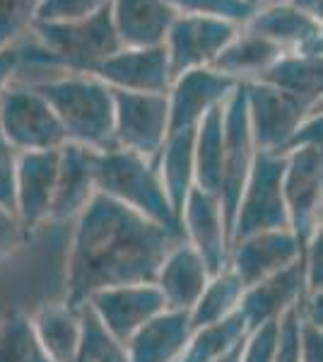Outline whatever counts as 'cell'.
<instances>
[{"instance_id":"obj_1","label":"cell","mask_w":323,"mask_h":362,"mask_svg":"<svg viewBox=\"0 0 323 362\" xmlns=\"http://www.w3.org/2000/svg\"><path fill=\"white\" fill-rule=\"evenodd\" d=\"M73 223L63 297L73 307L102 290L152 283L169 249L184 239L102 194Z\"/></svg>"},{"instance_id":"obj_2","label":"cell","mask_w":323,"mask_h":362,"mask_svg":"<svg viewBox=\"0 0 323 362\" xmlns=\"http://www.w3.org/2000/svg\"><path fill=\"white\" fill-rule=\"evenodd\" d=\"M56 112L66 143L114 150V95L95 75H63L32 85Z\"/></svg>"},{"instance_id":"obj_3","label":"cell","mask_w":323,"mask_h":362,"mask_svg":"<svg viewBox=\"0 0 323 362\" xmlns=\"http://www.w3.org/2000/svg\"><path fill=\"white\" fill-rule=\"evenodd\" d=\"M97 194L181 235L179 215L164 194L152 160L116 148L97 153Z\"/></svg>"},{"instance_id":"obj_4","label":"cell","mask_w":323,"mask_h":362,"mask_svg":"<svg viewBox=\"0 0 323 362\" xmlns=\"http://www.w3.org/2000/svg\"><path fill=\"white\" fill-rule=\"evenodd\" d=\"M32 34L51 66L68 70V75H95L99 66L121 49L109 8L73 22H37Z\"/></svg>"},{"instance_id":"obj_5","label":"cell","mask_w":323,"mask_h":362,"mask_svg":"<svg viewBox=\"0 0 323 362\" xmlns=\"http://www.w3.org/2000/svg\"><path fill=\"white\" fill-rule=\"evenodd\" d=\"M283 167L285 157L258 153L251 174L234 210L229 242L270 230H290L283 198Z\"/></svg>"},{"instance_id":"obj_6","label":"cell","mask_w":323,"mask_h":362,"mask_svg":"<svg viewBox=\"0 0 323 362\" xmlns=\"http://www.w3.org/2000/svg\"><path fill=\"white\" fill-rule=\"evenodd\" d=\"M0 131L17 153H44L66 145L51 104L32 85H10L0 99Z\"/></svg>"},{"instance_id":"obj_7","label":"cell","mask_w":323,"mask_h":362,"mask_svg":"<svg viewBox=\"0 0 323 362\" xmlns=\"http://www.w3.org/2000/svg\"><path fill=\"white\" fill-rule=\"evenodd\" d=\"M283 157V198L287 208V223L304 251L314 232L321 230L323 150L302 148L285 153Z\"/></svg>"},{"instance_id":"obj_8","label":"cell","mask_w":323,"mask_h":362,"mask_svg":"<svg viewBox=\"0 0 323 362\" xmlns=\"http://www.w3.org/2000/svg\"><path fill=\"white\" fill-rule=\"evenodd\" d=\"M246 119L258 153L283 155L287 140L304 119L321 107H309L266 83H242Z\"/></svg>"},{"instance_id":"obj_9","label":"cell","mask_w":323,"mask_h":362,"mask_svg":"<svg viewBox=\"0 0 323 362\" xmlns=\"http://www.w3.org/2000/svg\"><path fill=\"white\" fill-rule=\"evenodd\" d=\"M114 95V148L155 160L164 138L169 136L167 95H138L116 92Z\"/></svg>"},{"instance_id":"obj_10","label":"cell","mask_w":323,"mask_h":362,"mask_svg":"<svg viewBox=\"0 0 323 362\" xmlns=\"http://www.w3.org/2000/svg\"><path fill=\"white\" fill-rule=\"evenodd\" d=\"M222 184H220V203L225 210L227 227H232L234 210H237L239 196L244 191V184L251 174L254 160L258 155L254 138H251L249 119H246V102L244 90L237 85L232 95L222 104Z\"/></svg>"},{"instance_id":"obj_11","label":"cell","mask_w":323,"mask_h":362,"mask_svg":"<svg viewBox=\"0 0 323 362\" xmlns=\"http://www.w3.org/2000/svg\"><path fill=\"white\" fill-rule=\"evenodd\" d=\"M239 29L242 27L229 25L225 20H213V17L176 15L162 44L167 51L172 80L189 70L213 66L220 51Z\"/></svg>"},{"instance_id":"obj_12","label":"cell","mask_w":323,"mask_h":362,"mask_svg":"<svg viewBox=\"0 0 323 362\" xmlns=\"http://www.w3.org/2000/svg\"><path fill=\"white\" fill-rule=\"evenodd\" d=\"M181 237L208 266V271L220 273L229 261V227L220 198L193 186L184 208L179 213Z\"/></svg>"},{"instance_id":"obj_13","label":"cell","mask_w":323,"mask_h":362,"mask_svg":"<svg viewBox=\"0 0 323 362\" xmlns=\"http://www.w3.org/2000/svg\"><path fill=\"white\" fill-rule=\"evenodd\" d=\"M87 309L119 343H126L140 326L164 312V300L155 283L119 285L87 300Z\"/></svg>"},{"instance_id":"obj_14","label":"cell","mask_w":323,"mask_h":362,"mask_svg":"<svg viewBox=\"0 0 323 362\" xmlns=\"http://www.w3.org/2000/svg\"><path fill=\"white\" fill-rule=\"evenodd\" d=\"M302 259V247L292 230H270L229 244L227 268L246 288L261 283Z\"/></svg>"},{"instance_id":"obj_15","label":"cell","mask_w":323,"mask_h":362,"mask_svg":"<svg viewBox=\"0 0 323 362\" xmlns=\"http://www.w3.org/2000/svg\"><path fill=\"white\" fill-rule=\"evenodd\" d=\"M95 78L116 92L167 95L172 85V70L164 46H140V49H119L99 66Z\"/></svg>"},{"instance_id":"obj_16","label":"cell","mask_w":323,"mask_h":362,"mask_svg":"<svg viewBox=\"0 0 323 362\" xmlns=\"http://www.w3.org/2000/svg\"><path fill=\"white\" fill-rule=\"evenodd\" d=\"M234 87L237 83H232L213 68H196L174 78L167 90L169 133L196 128L205 114L225 104Z\"/></svg>"},{"instance_id":"obj_17","label":"cell","mask_w":323,"mask_h":362,"mask_svg":"<svg viewBox=\"0 0 323 362\" xmlns=\"http://www.w3.org/2000/svg\"><path fill=\"white\" fill-rule=\"evenodd\" d=\"M58 150L20 153V160H17L13 210L27 232L37 230L44 223H49L51 218L58 172Z\"/></svg>"},{"instance_id":"obj_18","label":"cell","mask_w":323,"mask_h":362,"mask_svg":"<svg viewBox=\"0 0 323 362\" xmlns=\"http://www.w3.org/2000/svg\"><path fill=\"white\" fill-rule=\"evenodd\" d=\"M97 196V153L66 143L58 150L54 206L49 223L75 220Z\"/></svg>"},{"instance_id":"obj_19","label":"cell","mask_w":323,"mask_h":362,"mask_svg":"<svg viewBox=\"0 0 323 362\" xmlns=\"http://www.w3.org/2000/svg\"><path fill=\"white\" fill-rule=\"evenodd\" d=\"M251 32L266 37L283 54H304L321 56L323 51V29L314 17L299 13L290 3H270L266 8L256 10L251 20L244 25Z\"/></svg>"},{"instance_id":"obj_20","label":"cell","mask_w":323,"mask_h":362,"mask_svg":"<svg viewBox=\"0 0 323 362\" xmlns=\"http://www.w3.org/2000/svg\"><path fill=\"white\" fill-rule=\"evenodd\" d=\"M309 293L307 280H304V261L299 259L292 266L278 271L275 276L246 288L239 312H242L249 331H254L258 326L268 324V321H278L292 307L302 305V300Z\"/></svg>"},{"instance_id":"obj_21","label":"cell","mask_w":323,"mask_h":362,"mask_svg":"<svg viewBox=\"0 0 323 362\" xmlns=\"http://www.w3.org/2000/svg\"><path fill=\"white\" fill-rule=\"evenodd\" d=\"M210 276L213 273L208 271V266L203 264L201 256L181 239L164 256L152 283L160 290L164 307L189 314L191 307L196 305V300L201 297L203 288L208 285Z\"/></svg>"},{"instance_id":"obj_22","label":"cell","mask_w":323,"mask_h":362,"mask_svg":"<svg viewBox=\"0 0 323 362\" xmlns=\"http://www.w3.org/2000/svg\"><path fill=\"white\" fill-rule=\"evenodd\" d=\"M109 15L121 49H140L164 44L176 10L167 0H111Z\"/></svg>"},{"instance_id":"obj_23","label":"cell","mask_w":323,"mask_h":362,"mask_svg":"<svg viewBox=\"0 0 323 362\" xmlns=\"http://www.w3.org/2000/svg\"><path fill=\"white\" fill-rule=\"evenodd\" d=\"M193 334L186 312L164 309L128 338V362H179Z\"/></svg>"},{"instance_id":"obj_24","label":"cell","mask_w":323,"mask_h":362,"mask_svg":"<svg viewBox=\"0 0 323 362\" xmlns=\"http://www.w3.org/2000/svg\"><path fill=\"white\" fill-rule=\"evenodd\" d=\"M41 348L51 362H73L82 338V307L61 302H41L29 314Z\"/></svg>"},{"instance_id":"obj_25","label":"cell","mask_w":323,"mask_h":362,"mask_svg":"<svg viewBox=\"0 0 323 362\" xmlns=\"http://www.w3.org/2000/svg\"><path fill=\"white\" fill-rule=\"evenodd\" d=\"M280 56H283V51L273 42L242 27L229 39V44L220 51V56L215 58V63L210 68L237 85L256 83Z\"/></svg>"},{"instance_id":"obj_26","label":"cell","mask_w":323,"mask_h":362,"mask_svg":"<svg viewBox=\"0 0 323 362\" xmlns=\"http://www.w3.org/2000/svg\"><path fill=\"white\" fill-rule=\"evenodd\" d=\"M193 136L196 128H184V131H174L164 138L160 153L152 162L160 174V181L164 186L169 203L181 213L186 198H189L191 189L196 186V172H193Z\"/></svg>"},{"instance_id":"obj_27","label":"cell","mask_w":323,"mask_h":362,"mask_svg":"<svg viewBox=\"0 0 323 362\" xmlns=\"http://www.w3.org/2000/svg\"><path fill=\"white\" fill-rule=\"evenodd\" d=\"M285 95L309 104L321 107L323 92V58L321 56H304V54H283L270 66L261 80Z\"/></svg>"},{"instance_id":"obj_28","label":"cell","mask_w":323,"mask_h":362,"mask_svg":"<svg viewBox=\"0 0 323 362\" xmlns=\"http://www.w3.org/2000/svg\"><path fill=\"white\" fill-rule=\"evenodd\" d=\"M222 104L208 112L196 126L193 136V172H196V189L220 198L222 184Z\"/></svg>"},{"instance_id":"obj_29","label":"cell","mask_w":323,"mask_h":362,"mask_svg":"<svg viewBox=\"0 0 323 362\" xmlns=\"http://www.w3.org/2000/svg\"><path fill=\"white\" fill-rule=\"evenodd\" d=\"M242 295L244 285L239 283V278L229 268L210 276L208 285L203 288L201 297H198L196 305L189 312L191 329H201V326L215 324V321H222L232 317V314H237L239 305H242Z\"/></svg>"},{"instance_id":"obj_30","label":"cell","mask_w":323,"mask_h":362,"mask_svg":"<svg viewBox=\"0 0 323 362\" xmlns=\"http://www.w3.org/2000/svg\"><path fill=\"white\" fill-rule=\"evenodd\" d=\"M246 334H249V326H246L242 312L215 321V324L201 326V329H193L189 346L179 362H215L234 346H239Z\"/></svg>"},{"instance_id":"obj_31","label":"cell","mask_w":323,"mask_h":362,"mask_svg":"<svg viewBox=\"0 0 323 362\" xmlns=\"http://www.w3.org/2000/svg\"><path fill=\"white\" fill-rule=\"evenodd\" d=\"M0 362H51L34 334L32 319L20 307L0 314Z\"/></svg>"},{"instance_id":"obj_32","label":"cell","mask_w":323,"mask_h":362,"mask_svg":"<svg viewBox=\"0 0 323 362\" xmlns=\"http://www.w3.org/2000/svg\"><path fill=\"white\" fill-rule=\"evenodd\" d=\"M73 362H128L126 346L116 341L87 307H82V338Z\"/></svg>"},{"instance_id":"obj_33","label":"cell","mask_w":323,"mask_h":362,"mask_svg":"<svg viewBox=\"0 0 323 362\" xmlns=\"http://www.w3.org/2000/svg\"><path fill=\"white\" fill-rule=\"evenodd\" d=\"M176 10V15H196L225 20L229 25L244 27L256 10H251L244 0H167Z\"/></svg>"},{"instance_id":"obj_34","label":"cell","mask_w":323,"mask_h":362,"mask_svg":"<svg viewBox=\"0 0 323 362\" xmlns=\"http://www.w3.org/2000/svg\"><path fill=\"white\" fill-rule=\"evenodd\" d=\"M41 0H0V46L17 44L32 32Z\"/></svg>"},{"instance_id":"obj_35","label":"cell","mask_w":323,"mask_h":362,"mask_svg":"<svg viewBox=\"0 0 323 362\" xmlns=\"http://www.w3.org/2000/svg\"><path fill=\"white\" fill-rule=\"evenodd\" d=\"M111 0H41L37 22L49 25V22H73L102 13L109 8ZM34 22V25H37Z\"/></svg>"},{"instance_id":"obj_36","label":"cell","mask_w":323,"mask_h":362,"mask_svg":"<svg viewBox=\"0 0 323 362\" xmlns=\"http://www.w3.org/2000/svg\"><path fill=\"white\" fill-rule=\"evenodd\" d=\"M299 305L292 307L278 319V338H275L273 362H302L299 360Z\"/></svg>"},{"instance_id":"obj_37","label":"cell","mask_w":323,"mask_h":362,"mask_svg":"<svg viewBox=\"0 0 323 362\" xmlns=\"http://www.w3.org/2000/svg\"><path fill=\"white\" fill-rule=\"evenodd\" d=\"M275 338H278V321L258 326L244 338L242 362H273Z\"/></svg>"},{"instance_id":"obj_38","label":"cell","mask_w":323,"mask_h":362,"mask_svg":"<svg viewBox=\"0 0 323 362\" xmlns=\"http://www.w3.org/2000/svg\"><path fill=\"white\" fill-rule=\"evenodd\" d=\"M27 235L29 232L17 220L15 210L0 206V266L22 249V244L27 242Z\"/></svg>"},{"instance_id":"obj_39","label":"cell","mask_w":323,"mask_h":362,"mask_svg":"<svg viewBox=\"0 0 323 362\" xmlns=\"http://www.w3.org/2000/svg\"><path fill=\"white\" fill-rule=\"evenodd\" d=\"M20 153L8 143V138L0 131V206L13 210L15 201V174Z\"/></svg>"},{"instance_id":"obj_40","label":"cell","mask_w":323,"mask_h":362,"mask_svg":"<svg viewBox=\"0 0 323 362\" xmlns=\"http://www.w3.org/2000/svg\"><path fill=\"white\" fill-rule=\"evenodd\" d=\"M323 116H321V109L311 112L302 124L297 126V131L292 133L290 140H287L285 153H292V150H302V148H321V136H323Z\"/></svg>"},{"instance_id":"obj_41","label":"cell","mask_w":323,"mask_h":362,"mask_svg":"<svg viewBox=\"0 0 323 362\" xmlns=\"http://www.w3.org/2000/svg\"><path fill=\"white\" fill-rule=\"evenodd\" d=\"M299 360L323 362V326L311 324L304 317L299 321Z\"/></svg>"},{"instance_id":"obj_42","label":"cell","mask_w":323,"mask_h":362,"mask_svg":"<svg viewBox=\"0 0 323 362\" xmlns=\"http://www.w3.org/2000/svg\"><path fill=\"white\" fill-rule=\"evenodd\" d=\"M25 61V51L20 44L0 46V99L8 92V87L15 83V75Z\"/></svg>"},{"instance_id":"obj_43","label":"cell","mask_w":323,"mask_h":362,"mask_svg":"<svg viewBox=\"0 0 323 362\" xmlns=\"http://www.w3.org/2000/svg\"><path fill=\"white\" fill-rule=\"evenodd\" d=\"M285 3H290L292 8H297L299 13L314 17V20L321 22L323 17V0H285Z\"/></svg>"},{"instance_id":"obj_44","label":"cell","mask_w":323,"mask_h":362,"mask_svg":"<svg viewBox=\"0 0 323 362\" xmlns=\"http://www.w3.org/2000/svg\"><path fill=\"white\" fill-rule=\"evenodd\" d=\"M242 348H244V341L239 346H234L229 353H225L222 358H217L215 362H242Z\"/></svg>"},{"instance_id":"obj_45","label":"cell","mask_w":323,"mask_h":362,"mask_svg":"<svg viewBox=\"0 0 323 362\" xmlns=\"http://www.w3.org/2000/svg\"><path fill=\"white\" fill-rule=\"evenodd\" d=\"M246 5H249L251 10H261V8H266V5L270 3H278V0H244Z\"/></svg>"},{"instance_id":"obj_46","label":"cell","mask_w":323,"mask_h":362,"mask_svg":"<svg viewBox=\"0 0 323 362\" xmlns=\"http://www.w3.org/2000/svg\"><path fill=\"white\" fill-rule=\"evenodd\" d=\"M278 3H280V0H278Z\"/></svg>"}]
</instances>
